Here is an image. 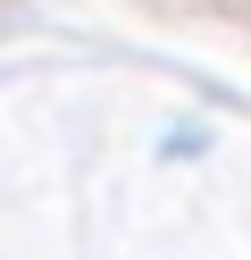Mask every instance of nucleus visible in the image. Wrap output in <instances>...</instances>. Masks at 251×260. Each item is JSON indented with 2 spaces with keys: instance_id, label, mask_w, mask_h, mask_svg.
<instances>
[]
</instances>
